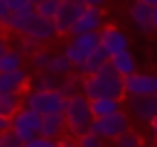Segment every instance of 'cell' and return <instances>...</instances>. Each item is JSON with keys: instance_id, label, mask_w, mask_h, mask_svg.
I'll return each mask as SVG.
<instances>
[{"instance_id": "obj_19", "label": "cell", "mask_w": 157, "mask_h": 147, "mask_svg": "<svg viewBox=\"0 0 157 147\" xmlns=\"http://www.w3.org/2000/svg\"><path fill=\"white\" fill-rule=\"evenodd\" d=\"M110 66H113L123 78H128L130 74H135V71H137V69H135V59H132V54H130V51H120V54L110 56Z\"/></svg>"}, {"instance_id": "obj_24", "label": "cell", "mask_w": 157, "mask_h": 147, "mask_svg": "<svg viewBox=\"0 0 157 147\" xmlns=\"http://www.w3.org/2000/svg\"><path fill=\"white\" fill-rule=\"evenodd\" d=\"M56 7H59V0H42L39 5H34V12H37L39 17L54 20V15H56Z\"/></svg>"}, {"instance_id": "obj_12", "label": "cell", "mask_w": 157, "mask_h": 147, "mask_svg": "<svg viewBox=\"0 0 157 147\" xmlns=\"http://www.w3.org/2000/svg\"><path fill=\"white\" fill-rule=\"evenodd\" d=\"M32 83V76L22 69L17 71H0V93H22Z\"/></svg>"}, {"instance_id": "obj_22", "label": "cell", "mask_w": 157, "mask_h": 147, "mask_svg": "<svg viewBox=\"0 0 157 147\" xmlns=\"http://www.w3.org/2000/svg\"><path fill=\"white\" fill-rule=\"evenodd\" d=\"M110 147H145V140H142L140 132L128 130V132H123L120 137H115V140L110 142Z\"/></svg>"}, {"instance_id": "obj_37", "label": "cell", "mask_w": 157, "mask_h": 147, "mask_svg": "<svg viewBox=\"0 0 157 147\" xmlns=\"http://www.w3.org/2000/svg\"><path fill=\"white\" fill-rule=\"evenodd\" d=\"M152 29H157V7H152Z\"/></svg>"}, {"instance_id": "obj_16", "label": "cell", "mask_w": 157, "mask_h": 147, "mask_svg": "<svg viewBox=\"0 0 157 147\" xmlns=\"http://www.w3.org/2000/svg\"><path fill=\"white\" fill-rule=\"evenodd\" d=\"M130 20H132V24H135L142 34H150V32H152V7H150V5L135 2V5L130 7Z\"/></svg>"}, {"instance_id": "obj_3", "label": "cell", "mask_w": 157, "mask_h": 147, "mask_svg": "<svg viewBox=\"0 0 157 147\" xmlns=\"http://www.w3.org/2000/svg\"><path fill=\"white\" fill-rule=\"evenodd\" d=\"M25 105L39 115H52V113H64L66 105V96L61 91H52V88H27L22 96Z\"/></svg>"}, {"instance_id": "obj_2", "label": "cell", "mask_w": 157, "mask_h": 147, "mask_svg": "<svg viewBox=\"0 0 157 147\" xmlns=\"http://www.w3.org/2000/svg\"><path fill=\"white\" fill-rule=\"evenodd\" d=\"M64 120H66V132H71L74 137L88 132V127H91V123H93V113H91V100H88L81 91L66 98Z\"/></svg>"}, {"instance_id": "obj_40", "label": "cell", "mask_w": 157, "mask_h": 147, "mask_svg": "<svg viewBox=\"0 0 157 147\" xmlns=\"http://www.w3.org/2000/svg\"><path fill=\"white\" fill-rule=\"evenodd\" d=\"M145 147H150V145H145Z\"/></svg>"}, {"instance_id": "obj_26", "label": "cell", "mask_w": 157, "mask_h": 147, "mask_svg": "<svg viewBox=\"0 0 157 147\" xmlns=\"http://www.w3.org/2000/svg\"><path fill=\"white\" fill-rule=\"evenodd\" d=\"M49 59H52V54H49V51H44V49H37V51L29 56L32 66H34V69H39V71H47V66H49Z\"/></svg>"}, {"instance_id": "obj_36", "label": "cell", "mask_w": 157, "mask_h": 147, "mask_svg": "<svg viewBox=\"0 0 157 147\" xmlns=\"http://www.w3.org/2000/svg\"><path fill=\"white\" fill-rule=\"evenodd\" d=\"M59 147H76V137L74 140H59Z\"/></svg>"}, {"instance_id": "obj_32", "label": "cell", "mask_w": 157, "mask_h": 147, "mask_svg": "<svg viewBox=\"0 0 157 147\" xmlns=\"http://www.w3.org/2000/svg\"><path fill=\"white\" fill-rule=\"evenodd\" d=\"M81 2H83L86 7H103V2H105V0H81Z\"/></svg>"}, {"instance_id": "obj_13", "label": "cell", "mask_w": 157, "mask_h": 147, "mask_svg": "<svg viewBox=\"0 0 157 147\" xmlns=\"http://www.w3.org/2000/svg\"><path fill=\"white\" fill-rule=\"evenodd\" d=\"M103 29V12L101 7H83V12L78 15L71 34H83V32H101Z\"/></svg>"}, {"instance_id": "obj_39", "label": "cell", "mask_w": 157, "mask_h": 147, "mask_svg": "<svg viewBox=\"0 0 157 147\" xmlns=\"http://www.w3.org/2000/svg\"><path fill=\"white\" fill-rule=\"evenodd\" d=\"M29 2H32V7H34V5H39V2H42V0H29Z\"/></svg>"}, {"instance_id": "obj_6", "label": "cell", "mask_w": 157, "mask_h": 147, "mask_svg": "<svg viewBox=\"0 0 157 147\" xmlns=\"http://www.w3.org/2000/svg\"><path fill=\"white\" fill-rule=\"evenodd\" d=\"M10 130H12L22 142H27V140H32V137L39 135V130H42V115L34 113V110H29L27 105H22V108L10 118Z\"/></svg>"}, {"instance_id": "obj_28", "label": "cell", "mask_w": 157, "mask_h": 147, "mask_svg": "<svg viewBox=\"0 0 157 147\" xmlns=\"http://www.w3.org/2000/svg\"><path fill=\"white\" fill-rule=\"evenodd\" d=\"M22 147H59V142H56V140H49V137L37 135V137H32V140L22 142Z\"/></svg>"}, {"instance_id": "obj_34", "label": "cell", "mask_w": 157, "mask_h": 147, "mask_svg": "<svg viewBox=\"0 0 157 147\" xmlns=\"http://www.w3.org/2000/svg\"><path fill=\"white\" fill-rule=\"evenodd\" d=\"M5 130H10V118L0 115V132H5Z\"/></svg>"}, {"instance_id": "obj_25", "label": "cell", "mask_w": 157, "mask_h": 147, "mask_svg": "<svg viewBox=\"0 0 157 147\" xmlns=\"http://www.w3.org/2000/svg\"><path fill=\"white\" fill-rule=\"evenodd\" d=\"M103 142H105V140H101V137L93 135V132H83V135L76 137V147H105Z\"/></svg>"}, {"instance_id": "obj_35", "label": "cell", "mask_w": 157, "mask_h": 147, "mask_svg": "<svg viewBox=\"0 0 157 147\" xmlns=\"http://www.w3.org/2000/svg\"><path fill=\"white\" fill-rule=\"evenodd\" d=\"M7 49H10V44H7V39H5L2 34H0V56H2V54H5Z\"/></svg>"}, {"instance_id": "obj_14", "label": "cell", "mask_w": 157, "mask_h": 147, "mask_svg": "<svg viewBox=\"0 0 157 147\" xmlns=\"http://www.w3.org/2000/svg\"><path fill=\"white\" fill-rule=\"evenodd\" d=\"M27 39H32L37 47L39 44H47V42H52L54 37H56V27H54V22L52 20H47V17H34V22H32V27L27 29V34H25Z\"/></svg>"}, {"instance_id": "obj_9", "label": "cell", "mask_w": 157, "mask_h": 147, "mask_svg": "<svg viewBox=\"0 0 157 147\" xmlns=\"http://www.w3.org/2000/svg\"><path fill=\"white\" fill-rule=\"evenodd\" d=\"M128 113L137 123L150 125L157 115V96H128Z\"/></svg>"}, {"instance_id": "obj_15", "label": "cell", "mask_w": 157, "mask_h": 147, "mask_svg": "<svg viewBox=\"0 0 157 147\" xmlns=\"http://www.w3.org/2000/svg\"><path fill=\"white\" fill-rule=\"evenodd\" d=\"M61 132H66V120H64V113L42 115V130H39V135H42V137L56 140Z\"/></svg>"}, {"instance_id": "obj_17", "label": "cell", "mask_w": 157, "mask_h": 147, "mask_svg": "<svg viewBox=\"0 0 157 147\" xmlns=\"http://www.w3.org/2000/svg\"><path fill=\"white\" fill-rule=\"evenodd\" d=\"M123 110V98H93L91 100V113L93 118H105Z\"/></svg>"}, {"instance_id": "obj_1", "label": "cell", "mask_w": 157, "mask_h": 147, "mask_svg": "<svg viewBox=\"0 0 157 147\" xmlns=\"http://www.w3.org/2000/svg\"><path fill=\"white\" fill-rule=\"evenodd\" d=\"M81 93L93 100V98H125V78L105 64L91 76H81Z\"/></svg>"}, {"instance_id": "obj_5", "label": "cell", "mask_w": 157, "mask_h": 147, "mask_svg": "<svg viewBox=\"0 0 157 147\" xmlns=\"http://www.w3.org/2000/svg\"><path fill=\"white\" fill-rule=\"evenodd\" d=\"M93 49H98V32H83V34H71L61 54L74 64V69H78Z\"/></svg>"}, {"instance_id": "obj_4", "label": "cell", "mask_w": 157, "mask_h": 147, "mask_svg": "<svg viewBox=\"0 0 157 147\" xmlns=\"http://www.w3.org/2000/svg\"><path fill=\"white\" fill-rule=\"evenodd\" d=\"M128 130H130V115L125 110H118V113L105 115V118H93V123L88 127V132H93V135H98L101 140H108V142H113L115 137H120Z\"/></svg>"}, {"instance_id": "obj_7", "label": "cell", "mask_w": 157, "mask_h": 147, "mask_svg": "<svg viewBox=\"0 0 157 147\" xmlns=\"http://www.w3.org/2000/svg\"><path fill=\"white\" fill-rule=\"evenodd\" d=\"M83 2L81 0H59V7H56V15H54V27H56V34H71L78 15L83 12Z\"/></svg>"}, {"instance_id": "obj_29", "label": "cell", "mask_w": 157, "mask_h": 147, "mask_svg": "<svg viewBox=\"0 0 157 147\" xmlns=\"http://www.w3.org/2000/svg\"><path fill=\"white\" fill-rule=\"evenodd\" d=\"M15 49H17L22 56H25V54H29V56H32V54L37 51V44H34L32 39H27V37H20V42H17V47H15Z\"/></svg>"}, {"instance_id": "obj_33", "label": "cell", "mask_w": 157, "mask_h": 147, "mask_svg": "<svg viewBox=\"0 0 157 147\" xmlns=\"http://www.w3.org/2000/svg\"><path fill=\"white\" fill-rule=\"evenodd\" d=\"M150 135H152V140L157 142V115L152 118V123H150Z\"/></svg>"}, {"instance_id": "obj_30", "label": "cell", "mask_w": 157, "mask_h": 147, "mask_svg": "<svg viewBox=\"0 0 157 147\" xmlns=\"http://www.w3.org/2000/svg\"><path fill=\"white\" fill-rule=\"evenodd\" d=\"M5 5H7V10H10V12H20V10L32 7V2H29V0H5Z\"/></svg>"}, {"instance_id": "obj_31", "label": "cell", "mask_w": 157, "mask_h": 147, "mask_svg": "<svg viewBox=\"0 0 157 147\" xmlns=\"http://www.w3.org/2000/svg\"><path fill=\"white\" fill-rule=\"evenodd\" d=\"M10 15V10H7V5H5V0H0V24L5 22V17Z\"/></svg>"}, {"instance_id": "obj_8", "label": "cell", "mask_w": 157, "mask_h": 147, "mask_svg": "<svg viewBox=\"0 0 157 147\" xmlns=\"http://www.w3.org/2000/svg\"><path fill=\"white\" fill-rule=\"evenodd\" d=\"M125 96H157V74L135 71L125 78Z\"/></svg>"}, {"instance_id": "obj_20", "label": "cell", "mask_w": 157, "mask_h": 147, "mask_svg": "<svg viewBox=\"0 0 157 147\" xmlns=\"http://www.w3.org/2000/svg\"><path fill=\"white\" fill-rule=\"evenodd\" d=\"M22 105H25V100L20 93H0V115L12 118Z\"/></svg>"}, {"instance_id": "obj_27", "label": "cell", "mask_w": 157, "mask_h": 147, "mask_svg": "<svg viewBox=\"0 0 157 147\" xmlns=\"http://www.w3.org/2000/svg\"><path fill=\"white\" fill-rule=\"evenodd\" d=\"M0 147H22V140L12 130H5V132H0Z\"/></svg>"}, {"instance_id": "obj_38", "label": "cell", "mask_w": 157, "mask_h": 147, "mask_svg": "<svg viewBox=\"0 0 157 147\" xmlns=\"http://www.w3.org/2000/svg\"><path fill=\"white\" fill-rule=\"evenodd\" d=\"M135 2H142V5H150V7H157V0H135Z\"/></svg>"}, {"instance_id": "obj_21", "label": "cell", "mask_w": 157, "mask_h": 147, "mask_svg": "<svg viewBox=\"0 0 157 147\" xmlns=\"http://www.w3.org/2000/svg\"><path fill=\"white\" fill-rule=\"evenodd\" d=\"M47 71H49V74H56V76H69V74L74 71V64H71L64 54H52Z\"/></svg>"}, {"instance_id": "obj_11", "label": "cell", "mask_w": 157, "mask_h": 147, "mask_svg": "<svg viewBox=\"0 0 157 147\" xmlns=\"http://www.w3.org/2000/svg\"><path fill=\"white\" fill-rule=\"evenodd\" d=\"M34 17H37L34 7H27V10H20V12H10L0 27H2V29H7V32H12V34L25 37V34H27V29L32 27Z\"/></svg>"}, {"instance_id": "obj_18", "label": "cell", "mask_w": 157, "mask_h": 147, "mask_svg": "<svg viewBox=\"0 0 157 147\" xmlns=\"http://www.w3.org/2000/svg\"><path fill=\"white\" fill-rule=\"evenodd\" d=\"M105 64H110V56L98 47V49H93V51L88 54V59L78 66V71H81V76H91V74H96L98 69H103Z\"/></svg>"}, {"instance_id": "obj_23", "label": "cell", "mask_w": 157, "mask_h": 147, "mask_svg": "<svg viewBox=\"0 0 157 147\" xmlns=\"http://www.w3.org/2000/svg\"><path fill=\"white\" fill-rule=\"evenodd\" d=\"M22 69V54L17 49H7L0 56V71H17Z\"/></svg>"}, {"instance_id": "obj_10", "label": "cell", "mask_w": 157, "mask_h": 147, "mask_svg": "<svg viewBox=\"0 0 157 147\" xmlns=\"http://www.w3.org/2000/svg\"><path fill=\"white\" fill-rule=\"evenodd\" d=\"M98 47L108 54V56H115L120 51H128V34L118 27H103L98 32Z\"/></svg>"}]
</instances>
